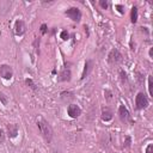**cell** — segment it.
Returning a JSON list of instances; mask_svg holds the SVG:
<instances>
[{
  "mask_svg": "<svg viewBox=\"0 0 153 153\" xmlns=\"http://www.w3.org/2000/svg\"><path fill=\"white\" fill-rule=\"evenodd\" d=\"M0 100H1L2 105H7L8 104V98L4 92H0Z\"/></svg>",
  "mask_w": 153,
  "mask_h": 153,
  "instance_id": "16",
  "label": "cell"
},
{
  "mask_svg": "<svg viewBox=\"0 0 153 153\" xmlns=\"http://www.w3.org/2000/svg\"><path fill=\"white\" fill-rule=\"evenodd\" d=\"M131 143V139L130 136H126V142H124V147H129Z\"/></svg>",
  "mask_w": 153,
  "mask_h": 153,
  "instance_id": "22",
  "label": "cell"
},
{
  "mask_svg": "<svg viewBox=\"0 0 153 153\" xmlns=\"http://www.w3.org/2000/svg\"><path fill=\"white\" fill-rule=\"evenodd\" d=\"M108 61L111 65H116V63H118V62L122 61V54L117 49H112L109 53V55H108Z\"/></svg>",
  "mask_w": 153,
  "mask_h": 153,
  "instance_id": "5",
  "label": "cell"
},
{
  "mask_svg": "<svg viewBox=\"0 0 153 153\" xmlns=\"http://www.w3.org/2000/svg\"><path fill=\"white\" fill-rule=\"evenodd\" d=\"M118 116H120V120L122 122H128L130 120V114H129L128 109L124 105H120L118 106Z\"/></svg>",
  "mask_w": 153,
  "mask_h": 153,
  "instance_id": "7",
  "label": "cell"
},
{
  "mask_svg": "<svg viewBox=\"0 0 153 153\" xmlns=\"http://www.w3.org/2000/svg\"><path fill=\"white\" fill-rule=\"evenodd\" d=\"M152 86H153V80H152V76L149 75L148 76V93H149L151 97H153V88H152Z\"/></svg>",
  "mask_w": 153,
  "mask_h": 153,
  "instance_id": "15",
  "label": "cell"
},
{
  "mask_svg": "<svg viewBox=\"0 0 153 153\" xmlns=\"http://www.w3.org/2000/svg\"><path fill=\"white\" fill-rule=\"evenodd\" d=\"M67 114H68L69 117L76 118V117H79V116L81 115V109H80L78 105H75V104H71V105H68V108H67Z\"/></svg>",
  "mask_w": 153,
  "mask_h": 153,
  "instance_id": "6",
  "label": "cell"
},
{
  "mask_svg": "<svg viewBox=\"0 0 153 153\" xmlns=\"http://www.w3.org/2000/svg\"><path fill=\"white\" fill-rule=\"evenodd\" d=\"M0 76L5 80H10L13 76V69L10 65H1L0 66Z\"/></svg>",
  "mask_w": 153,
  "mask_h": 153,
  "instance_id": "4",
  "label": "cell"
},
{
  "mask_svg": "<svg viewBox=\"0 0 153 153\" xmlns=\"http://www.w3.org/2000/svg\"><path fill=\"white\" fill-rule=\"evenodd\" d=\"M25 82H26V85H29L32 90H36V88H37V87H36V85L33 84V81H32L31 79H26V80H25Z\"/></svg>",
  "mask_w": 153,
  "mask_h": 153,
  "instance_id": "17",
  "label": "cell"
},
{
  "mask_svg": "<svg viewBox=\"0 0 153 153\" xmlns=\"http://www.w3.org/2000/svg\"><path fill=\"white\" fill-rule=\"evenodd\" d=\"M7 133L10 137H16L18 135V127L16 124H7Z\"/></svg>",
  "mask_w": 153,
  "mask_h": 153,
  "instance_id": "12",
  "label": "cell"
},
{
  "mask_svg": "<svg viewBox=\"0 0 153 153\" xmlns=\"http://www.w3.org/2000/svg\"><path fill=\"white\" fill-rule=\"evenodd\" d=\"M111 118H112V111H111L109 108H104V109L102 110V120L105 121V122H108V121H110Z\"/></svg>",
  "mask_w": 153,
  "mask_h": 153,
  "instance_id": "11",
  "label": "cell"
},
{
  "mask_svg": "<svg viewBox=\"0 0 153 153\" xmlns=\"http://www.w3.org/2000/svg\"><path fill=\"white\" fill-rule=\"evenodd\" d=\"M92 69V61H86L85 62V66H84V71H82V74H81V79H84V78H86L87 76V74H88V72Z\"/></svg>",
  "mask_w": 153,
  "mask_h": 153,
  "instance_id": "13",
  "label": "cell"
},
{
  "mask_svg": "<svg viewBox=\"0 0 153 153\" xmlns=\"http://www.w3.org/2000/svg\"><path fill=\"white\" fill-rule=\"evenodd\" d=\"M99 5H100L104 10H106V8L109 7V2H108V1H104V0H100V1H99Z\"/></svg>",
  "mask_w": 153,
  "mask_h": 153,
  "instance_id": "19",
  "label": "cell"
},
{
  "mask_svg": "<svg viewBox=\"0 0 153 153\" xmlns=\"http://www.w3.org/2000/svg\"><path fill=\"white\" fill-rule=\"evenodd\" d=\"M11 5H12V1H0V13L6 14L10 11Z\"/></svg>",
  "mask_w": 153,
  "mask_h": 153,
  "instance_id": "9",
  "label": "cell"
},
{
  "mask_svg": "<svg viewBox=\"0 0 153 153\" xmlns=\"http://www.w3.org/2000/svg\"><path fill=\"white\" fill-rule=\"evenodd\" d=\"M47 31H48V29H47V25H45V24H42V25H41V32H42V35L47 33Z\"/></svg>",
  "mask_w": 153,
  "mask_h": 153,
  "instance_id": "24",
  "label": "cell"
},
{
  "mask_svg": "<svg viewBox=\"0 0 153 153\" xmlns=\"http://www.w3.org/2000/svg\"><path fill=\"white\" fill-rule=\"evenodd\" d=\"M37 127L39 129V133L44 137V140L50 142L51 139H53V129H51L50 124L48 123V121L43 116H38L37 117Z\"/></svg>",
  "mask_w": 153,
  "mask_h": 153,
  "instance_id": "1",
  "label": "cell"
},
{
  "mask_svg": "<svg viewBox=\"0 0 153 153\" xmlns=\"http://www.w3.org/2000/svg\"><path fill=\"white\" fill-rule=\"evenodd\" d=\"M104 94H105V97H106V99H108V100H110V99H111V97H112V93H111V91H110V90H106Z\"/></svg>",
  "mask_w": 153,
  "mask_h": 153,
  "instance_id": "23",
  "label": "cell"
},
{
  "mask_svg": "<svg viewBox=\"0 0 153 153\" xmlns=\"http://www.w3.org/2000/svg\"><path fill=\"white\" fill-rule=\"evenodd\" d=\"M5 133H4V130L0 128V143H4L5 142Z\"/></svg>",
  "mask_w": 153,
  "mask_h": 153,
  "instance_id": "21",
  "label": "cell"
},
{
  "mask_svg": "<svg viewBox=\"0 0 153 153\" xmlns=\"http://www.w3.org/2000/svg\"><path fill=\"white\" fill-rule=\"evenodd\" d=\"M26 31V25L23 20H17L16 24H14V33L18 35V36H22L24 35Z\"/></svg>",
  "mask_w": 153,
  "mask_h": 153,
  "instance_id": "8",
  "label": "cell"
},
{
  "mask_svg": "<svg viewBox=\"0 0 153 153\" xmlns=\"http://www.w3.org/2000/svg\"><path fill=\"white\" fill-rule=\"evenodd\" d=\"M152 151H153V145H152V143H149V145L146 147V153H153Z\"/></svg>",
  "mask_w": 153,
  "mask_h": 153,
  "instance_id": "25",
  "label": "cell"
},
{
  "mask_svg": "<svg viewBox=\"0 0 153 153\" xmlns=\"http://www.w3.org/2000/svg\"><path fill=\"white\" fill-rule=\"evenodd\" d=\"M149 102H148V98L146 97L145 93L142 92H139L135 97V105H136V109L139 110H142V109H146L148 106Z\"/></svg>",
  "mask_w": 153,
  "mask_h": 153,
  "instance_id": "2",
  "label": "cell"
},
{
  "mask_svg": "<svg viewBox=\"0 0 153 153\" xmlns=\"http://www.w3.org/2000/svg\"><path fill=\"white\" fill-rule=\"evenodd\" d=\"M120 76H121V80H122V82L127 81V74H126L123 71H120Z\"/></svg>",
  "mask_w": 153,
  "mask_h": 153,
  "instance_id": "20",
  "label": "cell"
},
{
  "mask_svg": "<svg viewBox=\"0 0 153 153\" xmlns=\"http://www.w3.org/2000/svg\"><path fill=\"white\" fill-rule=\"evenodd\" d=\"M137 22V7L131 8V23L135 24Z\"/></svg>",
  "mask_w": 153,
  "mask_h": 153,
  "instance_id": "14",
  "label": "cell"
},
{
  "mask_svg": "<svg viewBox=\"0 0 153 153\" xmlns=\"http://www.w3.org/2000/svg\"><path fill=\"white\" fill-rule=\"evenodd\" d=\"M61 38H62L63 41H67V39L69 38V33H68L66 30H63V31L61 32Z\"/></svg>",
  "mask_w": 153,
  "mask_h": 153,
  "instance_id": "18",
  "label": "cell"
},
{
  "mask_svg": "<svg viewBox=\"0 0 153 153\" xmlns=\"http://www.w3.org/2000/svg\"><path fill=\"white\" fill-rule=\"evenodd\" d=\"M115 7L118 10V12H120V13H123V12H124V7H123L122 5H116Z\"/></svg>",
  "mask_w": 153,
  "mask_h": 153,
  "instance_id": "26",
  "label": "cell"
},
{
  "mask_svg": "<svg viewBox=\"0 0 153 153\" xmlns=\"http://www.w3.org/2000/svg\"><path fill=\"white\" fill-rule=\"evenodd\" d=\"M65 14L68 17V18H71L72 20H74V22H80V19H81V12H80V10L78 8V7H71V8H68L66 12H65Z\"/></svg>",
  "mask_w": 153,
  "mask_h": 153,
  "instance_id": "3",
  "label": "cell"
},
{
  "mask_svg": "<svg viewBox=\"0 0 153 153\" xmlns=\"http://www.w3.org/2000/svg\"><path fill=\"white\" fill-rule=\"evenodd\" d=\"M71 75H72L71 71H69L68 68H65V69L60 73L59 80H60V81H69V80H71Z\"/></svg>",
  "mask_w": 153,
  "mask_h": 153,
  "instance_id": "10",
  "label": "cell"
}]
</instances>
